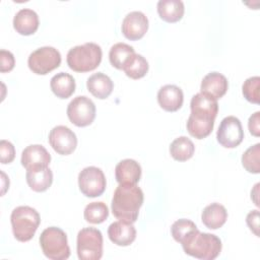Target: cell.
Masks as SVG:
<instances>
[{"instance_id": "obj_4", "label": "cell", "mask_w": 260, "mask_h": 260, "mask_svg": "<svg viewBox=\"0 0 260 260\" xmlns=\"http://www.w3.org/2000/svg\"><path fill=\"white\" fill-rule=\"evenodd\" d=\"M12 233L14 238L19 242H27L35 236L41 217L39 212L30 206H17L10 215Z\"/></svg>"}, {"instance_id": "obj_31", "label": "cell", "mask_w": 260, "mask_h": 260, "mask_svg": "<svg viewBox=\"0 0 260 260\" xmlns=\"http://www.w3.org/2000/svg\"><path fill=\"white\" fill-rule=\"evenodd\" d=\"M197 230L196 224L189 219L181 218L176 220L171 228V234L174 240L178 243H182L190 234Z\"/></svg>"}, {"instance_id": "obj_19", "label": "cell", "mask_w": 260, "mask_h": 260, "mask_svg": "<svg viewBox=\"0 0 260 260\" xmlns=\"http://www.w3.org/2000/svg\"><path fill=\"white\" fill-rule=\"evenodd\" d=\"M13 27L19 35L29 36L39 27V16L36 11L28 8L20 9L13 18Z\"/></svg>"}, {"instance_id": "obj_10", "label": "cell", "mask_w": 260, "mask_h": 260, "mask_svg": "<svg viewBox=\"0 0 260 260\" xmlns=\"http://www.w3.org/2000/svg\"><path fill=\"white\" fill-rule=\"evenodd\" d=\"M218 143L225 148L237 147L244 138V131L241 121L235 116L223 118L216 132Z\"/></svg>"}, {"instance_id": "obj_29", "label": "cell", "mask_w": 260, "mask_h": 260, "mask_svg": "<svg viewBox=\"0 0 260 260\" xmlns=\"http://www.w3.org/2000/svg\"><path fill=\"white\" fill-rule=\"evenodd\" d=\"M83 216L87 222L99 224L108 218L109 208L104 202H91L85 206Z\"/></svg>"}, {"instance_id": "obj_25", "label": "cell", "mask_w": 260, "mask_h": 260, "mask_svg": "<svg viewBox=\"0 0 260 260\" xmlns=\"http://www.w3.org/2000/svg\"><path fill=\"white\" fill-rule=\"evenodd\" d=\"M135 54L133 47L125 43H117L111 47L109 52V59L112 66L117 69L123 70L124 66Z\"/></svg>"}, {"instance_id": "obj_20", "label": "cell", "mask_w": 260, "mask_h": 260, "mask_svg": "<svg viewBox=\"0 0 260 260\" xmlns=\"http://www.w3.org/2000/svg\"><path fill=\"white\" fill-rule=\"evenodd\" d=\"M86 87L93 96L105 100L112 93L114 83L108 75L103 72H98L87 78Z\"/></svg>"}, {"instance_id": "obj_5", "label": "cell", "mask_w": 260, "mask_h": 260, "mask_svg": "<svg viewBox=\"0 0 260 260\" xmlns=\"http://www.w3.org/2000/svg\"><path fill=\"white\" fill-rule=\"evenodd\" d=\"M40 246L44 255L51 260H65L70 256L67 236L57 226H50L42 232Z\"/></svg>"}, {"instance_id": "obj_3", "label": "cell", "mask_w": 260, "mask_h": 260, "mask_svg": "<svg viewBox=\"0 0 260 260\" xmlns=\"http://www.w3.org/2000/svg\"><path fill=\"white\" fill-rule=\"evenodd\" d=\"M102 48L95 43H85L75 46L67 53V65L75 72L94 70L102 61Z\"/></svg>"}, {"instance_id": "obj_24", "label": "cell", "mask_w": 260, "mask_h": 260, "mask_svg": "<svg viewBox=\"0 0 260 260\" xmlns=\"http://www.w3.org/2000/svg\"><path fill=\"white\" fill-rule=\"evenodd\" d=\"M184 3L181 0H160L157 2V13L167 22H177L184 15Z\"/></svg>"}, {"instance_id": "obj_7", "label": "cell", "mask_w": 260, "mask_h": 260, "mask_svg": "<svg viewBox=\"0 0 260 260\" xmlns=\"http://www.w3.org/2000/svg\"><path fill=\"white\" fill-rule=\"evenodd\" d=\"M61 64V54L54 47H41L30 53L27 59L28 68L38 75H46Z\"/></svg>"}, {"instance_id": "obj_33", "label": "cell", "mask_w": 260, "mask_h": 260, "mask_svg": "<svg viewBox=\"0 0 260 260\" xmlns=\"http://www.w3.org/2000/svg\"><path fill=\"white\" fill-rule=\"evenodd\" d=\"M15 157V148L13 144L5 139L0 141V160L3 165L10 164Z\"/></svg>"}, {"instance_id": "obj_15", "label": "cell", "mask_w": 260, "mask_h": 260, "mask_svg": "<svg viewBox=\"0 0 260 260\" xmlns=\"http://www.w3.org/2000/svg\"><path fill=\"white\" fill-rule=\"evenodd\" d=\"M20 161L26 170L47 168L50 165L51 155L43 145L31 144L22 150Z\"/></svg>"}, {"instance_id": "obj_18", "label": "cell", "mask_w": 260, "mask_h": 260, "mask_svg": "<svg viewBox=\"0 0 260 260\" xmlns=\"http://www.w3.org/2000/svg\"><path fill=\"white\" fill-rule=\"evenodd\" d=\"M115 177L119 184H137L141 178V167L134 159H123L115 168Z\"/></svg>"}, {"instance_id": "obj_1", "label": "cell", "mask_w": 260, "mask_h": 260, "mask_svg": "<svg viewBox=\"0 0 260 260\" xmlns=\"http://www.w3.org/2000/svg\"><path fill=\"white\" fill-rule=\"evenodd\" d=\"M143 192L136 184H119L112 198V212L119 220L133 223L143 204Z\"/></svg>"}, {"instance_id": "obj_2", "label": "cell", "mask_w": 260, "mask_h": 260, "mask_svg": "<svg viewBox=\"0 0 260 260\" xmlns=\"http://www.w3.org/2000/svg\"><path fill=\"white\" fill-rule=\"evenodd\" d=\"M184 252L201 260H213L221 252L220 239L208 233H201L198 229L190 234L182 243Z\"/></svg>"}, {"instance_id": "obj_35", "label": "cell", "mask_w": 260, "mask_h": 260, "mask_svg": "<svg viewBox=\"0 0 260 260\" xmlns=\"http://www.w3.org/2000/svg\"><path fill=\"white\" fill-rule=\"evenodd\" d=\"M246 222L250 230L255 234V236L259 237V211L252 210L247 214Z\"/></svg>"}, {"instance_id": "obj_27", "label": "cell", "mask_w": 260, "mask_h": 260, "mask_svg": "<svg viewBox=\"0 0 260 260\" xmlns=\"http://www.w3.org/2000/svg\"><path fill=\"white\" fill-rule=\"evenodd\" d=\"M123 71L132 79L142 78L148 71V62L142 55L135 53L124 66Z\"/></svg>"}, {"instance_id": "obj_26", "label": "cell", "mask_w": 260, "mask_h": 260, "mask_svg": "<svg viewBox=\"0 0 260 260\" xmlns=\"http://www.w3.org/2000/svg\"><path fill=\"white\" fill-rule=\"evenodd\" d=\"M195 151L193 142L186 136L176 138L170 145V153L172 157L178 161H186L190 159Z\"/></svg>"}, {"instance_id": "obj_14", "label": "cell", "mask_w": 260, "mask_h": 260, "mask_svg": "<svg viewBox=\"0 0 260 260\" xmlns=\"http://www.w3.org/2000/svg\"><path fill=\"white\" fill-rule=\"evenodd\" d=\"M229 88V82L224 75L219 72H210L206 74L200 85V92L209 99L217 101L222 98Z\"/></svg>"}, {"instance_id": "obj_22", "label": "cell", "mask_w": 260, "mask_h": 260, "mask_svg": "<svg viewBox=\"0 0 260 260\" xmlns=\"http://www.w3.org/2000/svg\"><path fill=\"white\" fill-rule=\"evenodd\" d=\"M226 218V209L223 205L216 202L207 205L201 213V220L203 224L210 230H217L221 228L225 223Z\"/></svg>"}, {"instance_id": "obj_9", "label": "cell", "mask_w": 260, "mask_h": 260, "mask_svg": "<svg viewBox=\"0 0 260 260\" xmlns=\"http://www.w3.org/2000/svg\"><path fill=\"white\" fill-rule=\"evenodd\" d=\"M106 177L96 167H86L78 175V187L86 197L101 196L106 190Z\"/></svg>"}, {"instance_id": "obj_30", "label": "cell", "mask_w": 260, "mask_h": 260, "mask_svg": "<svg viewBox=\"0 0 260 260\" xmlns=\"http://www.w3.org/2000/svg\"><path fill=\"white\" fill-rule=\"evenodd\" d=\"M260 143H256L253 146H250L242 155V165L244 169L252 174L260 173Z\"/></svg>"}, {"instance_id": "obj_28", "label": "cell", "mask_w": 260, "mask_h": 260, "mask_svg": "<svg viewBox=\"0 0 260 260\" xmlns=\"http://www.w3.org/2000/svg\"><path fill=\"white\" fill-rule=\"evenodd\" d=\"M214 121L200 120L192 116H189L187 120V130L189 134L197 139H203L207 137L213 130Z\"/></svg>"}, {"instance_id": "obj_36", "label": "cell", "mask_w": 260, "mask_h": 260, "mask_svg": "<svg viewBox=\"0 0 260 260\" xmlns=\"http://www.w3.org/2000/svg\"><path fill=\"white\" fill-rule=\"evenodd\" d=\"M248 128L252 135L258 137L260 135V112H255L250 116L248 121Z\"/></svg>"}, {"instance_id": "obj_17", "label": "cell", "mask_w": 260, "mask_h": 260, "mask_svg": "<svg viewBox=\"0 0 260 260\" xmlns=\"http://www.w3.org/2000/svg\"><path fill=\"white\" fill-rule=\"evenodd\" d=\"M108 236L111 242L117 246L126 247L131 245L136 239V230L133 223L118 220L108 228Z\"/></svg>"}, {"instance_id": "obj_11", "label": "cell", "mask_w": 260, "mask_h": 260, "mask_svg": "<svg viewBox=\"0 0 260 260\" xmlns=\"http://www.w3.org/2000/svg\"><path fill=\"white\" fill-rule=\"evenodd\" d=\"M49 143L57 153L68 155L75 150L77 146V137L70 128L58 125L50 131Z\"/></svg>"}, {"instance_id": "obj_16", "label": "cell", "mask_w": 260, "mask_h": 260, "mask_svg": "<svg viewBox=\"0 0 260 260\" xmlns=\"http://www.w3.org/2000/svg\"><path fill=\"white\" fill-rule=\"evenodd\" d=\"M157 102L160 108L167 112H176L183 106L184 94L182 89L174 84H167L159 88Z\"/></svg>"}, {"instance_id": "obj_13", "label": "cell", "mask_w": 260, "mask_h": 260, "mask_svg": "<svg viewBox=\"0 0 260 260\" xmlns=\"http://www.w3.org/2000/svg\"><path fill=\"white\" fill-rule=\"evenodd\" d=\"M190 108H191L190 116L200 120L214 121L218 112L217 101L209 99L208 96L202 94L201 92L196 93L192 96Z\"/></svg>"}, {"instance_id": "obj_21", "label": "cell", "mask_w": 260, "mask_h": 260, "mask_svg": "<svg viewBox=\"0 0 260 260\" xmlns=\"http://www.w3.org/2000/svg\"><path fill=\"white\" fill-rule=\"evenodd\" d=\"M26 183L35 192H44L48 190L53 182V173L50 168H40L26 170Z\"/></svg>"}, {"instance_id": "obj_6", "label": "cell", "mask_w": 260, "mask_h": 260, "mask_svg": "<svg viewBox=\"0 0 260 260\" xmlns=\"http://www.w3.org/2000/svg\"><path fill=\"white\" fill-rule=\"evenodd\" d=\"M77 256L80 260H100L103 256V235L94 228H84L77 235Z\"/></svg>"}, {"instance_id": "obj_32", "label": "cell", "mask_w": 260, "mask_h": 260, "mask_svg": "<svg viewBox=\"0 0 260 260\" xmlns=\"http://www.w3.org/2000/svg\"><path fill=\"white\" fill-rule=\"evenodd\" d=\"M259 76H252L247 78L242 86V92L244 98L253 104H259Z\"/></svg>"}, {"instance_id": "obj_8", "label": "cell", "mask_w": 260, "mask_h": 260, "mask_svg": "<svg viewBox=\"0 0 260 260\" xmlns=\"http://www.w3.org/2000/svg\"><path fill=\"white\" fill-rule=\"evenodd\" d=\"M67 117L77 127L90 125L95 118V105L85 95L74 98L67 106Z\"/></svg>"}, {"instance_id": "obj_34", "label": "cell", "mask_w": 260, "mask_h": 260, "mask_svg": "<svg viewBox=\"0 0 260 260\" xmlns=\"http://www.w3.org/2000/svg\"><path fill=\"white\" fill-rule=\"evenodd\" d=\"M15 59L11 52L6 50L0 51V71L2 73L9 72L14 68Z\"/></svg>"}, {"instance_id": "obj_12", "label": "cell", "mask_w": 260, "mask_h": 260, "mask_svg": "<svg viewBox=\"0 0 260 260\" xmlns=\"http://www.w3.org/2000/svg\"><path fill=\"white\" fill-rule=\"evenodd\" d=\"M122 32L130 41L140 40L148 29V19L141 11L128 13L122 21Z\"/></svg>"}, {"instance_id": "obj_23", "label": "cell", "mask_w": 260, "mask_h": 260, "mask_svg": "<svg viewBox=\"0 0 260 260\" xmlns=\"http://www.w3.org/2000/svg\"><path fill=\"white\" fill-rule=\"evenodd\" d=\"M75 80L72 75L60 72L54 75L50 81V87L53 93L59 99H68L75 91Z\"/></svg>"}]
</instances>
